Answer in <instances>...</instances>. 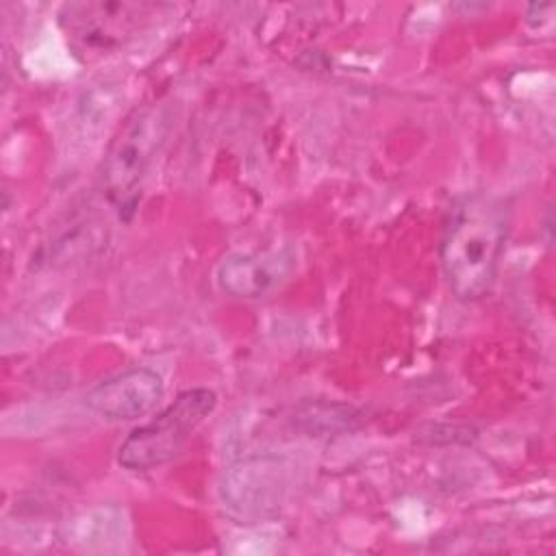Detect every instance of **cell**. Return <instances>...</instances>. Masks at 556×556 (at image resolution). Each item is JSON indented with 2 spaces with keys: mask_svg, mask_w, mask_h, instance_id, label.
<instances>
[{
  "mask_svg": "<svg viewBox=\"0 0 556 556\" xmlns=\"http://www.w3.org/2000/svg\"><path fill=\"white\" fill-rule=\"evenodd\" d=\"M506 224L502 204L486 198L467 202L454 215L441 245V263L458 300L476 302L489 293L504 250Z\"/></svg>",
  "mask_w": 556,
  "mask_h": 556,
  "instance_id": "cell-1",
  "label": "cell"
},
{
  "mask_svg": "<svg viewBox=\"0 0 556 556\" xmlns=\"http://www.w3.org/2000/svg\"><path fill=\"white\" fill-rule=\"evenodd\" d=\"M215 393L208 389L182 391L152 421L135 428L119 445L117 463L132 471L152 469L172 460L189 434L215 408Z\"/></svg>",
  "mask_w": 556,
  "mask_h": 556,
  "instance_id": "cell-2",
  "label": "cell"
},
{
  "mask_svg": "<svg viewBox=\"0 0 556 556\" xmlns=\"http://www.w3.org/2000/svg\"><path fill=\"white\" fill-rule=\"evenodd\" d=\"M172 122L174 113L167 104H150L126 122L104 159L102 178L109 200L124 204L130 198L169 135Z\"/></svg>",
  "mask_w": 556,
  "mask_h": 556,
  "instance_id": "cell-3",
  "label": "cell"
},
{
  "mask_svg": "<svg viewBox=\"0 0 556 556\" xmlns=\"http://www.w3.org/2000/svg\"><path fill=\"white\" fill-rule=\"evenodd\" d=\"M163 395V380L156 371L148 367L128 369L104 382L96 384L85 404L91 413L109 421L137 419L150 413Z\"/></svg>",
  "mask_w": 556,
  "mask_h": 556,
  "instance_id": "cell-4",
  "label": "cell"
},
{
  "mask_svg": "<svg viewBox=\"0 0 556 556\" xmlns=\"http://www.w3.org/2000/svg\"><path fill=\"white\" fill-rule=\"evenodd\" d=\"M291 250L232 254L217 267V285L232 298H261L293 269Z\"/></svg>",
  "mask_w": 556,
  "mask_h": 556,
  "instance_id": "cell-5",
  "label": "cell"
},
{
  "mask_svg": "<svg viewBox=\"0 0 556 556\" xmlns=\"http://www.w3.org/2000/svg\"><path fill=\"white\" fill-rule=\"evenodd\" d=\"M358 419V413L352 406L343 404H304L295 410V421L313 434H337L352 430Z\"/></svg>",
  "mask_w": 556,
  "mask_h": 556,
  "instance_id": "cell-6",
  "label": "cell"
}]
</instances>
